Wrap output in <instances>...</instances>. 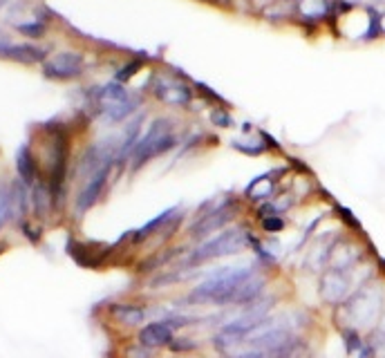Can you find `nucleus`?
Returning <instances> with one entry per match:
<instances>
[{
  "instance_id": "nucleus-1",
  "label": "nucleus",
  "mask_w": 385,
  "mask_h": 358,
  "mask_svg": "<svg viewBox=\"0 0 385 358\" xmlns=\"http://www.w3.org/2000/svg\"><path fill=\"white\" fill-rule=\"evenodd\" d=\"M251 278H256V271L251 267H229L215 271L213 275H208L204 282L193 287L186 294V302L191 304H220V307H231V302L244 282H249Z\"/></svg>"
},
{
  "instance_id": "nucleus-2",
  "label": "nucleus",
  "mask_w": 385,
  "mask_h": 358,
  "mask_svg": "<svg viewBox=\"0 0 385 358\" xmlns=\"http://www.w3.org/2000/svg\"><path fill=\"white\" fill-rule=\"evenodd\" d=\"M343 311L348 318V327L354 329H377L381 316L385 311V287L379 282L358 285L352 296L343 302Z\"/></svg>"
},
{
  "instance_id": "nucleus-3",
  "label": "nucleus",
  "mask_w": 385,
  "mask_h": 358,
  "mask_svg": "<svg viewBox=\"0 0 385 358\" xmlns=\"http://www.w3.org/2000/svg\"><path fill=\"white\" fill-rule=\"evenodd\" d=\"M244 249H247V227H229L215 235H211L208 240L200 242L195 249H191L177 267L179 269H197L206 262L237 256Z\"/></svg>"
},
{
  "instance_id": "nucleus-4",
  "label": "nucleus",
  "mask_w": 385,
  "mask_h": 358,
  "mask_svg": "<svg viewBox=\"0 0 385 358\" xmlns=\"http://www.w3.org/2000/svg\"><path fill=\"white\" fill-rule=\"evenodd\" d=\"M175 145H177V137H175V132H172V121L164 117L157 119V121L150 124L148 132L139 139L137 148L132 150V157H130L132 172L143 168L150 159L170 153Z\"/></svg>"
},
{
  "instance_id": "nucleus-5",
  "label": "nucleus",
  "mask_w": 385,
  "mask_h": 358,
  "mask_svg": "<svg viewBox=\"0 0 385 358\" xmlns=\"http://www.w3.org/2000/svg\"><path fill=\"white\" fill-rule=\"evenodd\" d=\"M242 213V204L235 197H229V200L220 202L218 206H211V210H202V215L197 217L191 227H189V235L191 240H208L211 235H215L224 229H229V224L240 217Z\"/></svg>"
},
{
  "instance_id": "nucleus-6",
  "label": "nucleus",
  "mask_w": 385,
  "mask_h": 358,
  "mask_svg": "<svg viewBox=\"0 0 385 358\" xmlns=\"http://www.w3.org/2000/svg\"><path fill=\"white\" fill-rule=\"evenodd\" d=\"M318 296L323 302L331 304V307H338L345 300L352 296V278L350 273L334 271V269H325L318 278Z\"/></svg>"
},
{
  "instance_id": "nucleus-7",
  "label": "nucleus",
  "mask_w": 385,
  "mask_h": 358,
  "mask_svg": "<svg viewBox=\"0 0 385 358\" xmlns=\"http://www.w3.org/2000/svg\"><path fill=\"white\" fill-rule=\"evenodd\" d=\"M112 166H103L101 170H97L95 175H92L90 179H85V184L81 186V191H78L76 195V202H74V213L81 217L85 215L90 208H95L101 200V195L105 191V186H108L110 181V172H112Z\"/></svg>"
},
{
  "instance_id": "nucleus-8",
  "label": "nucleus",
  "mask_w": 385,
  "mask_h": 358,
  "mask_svg": "<svg viewBox=\"0 0 385 358\" xmlns=\"http://www.w3.org/2000/svg\"><path fill=\"white\" fill-rule=\"evenodd\" d=\"M114 246H108V244H101V242H76V240H70L68 242V253L70 258L78 264V267L83 269H99L105 264L112 256Z\"/></svg>"
},
{
  "instance_id": "nucleus-9",
  "label": "nucleus",
  "mask_w": 385,
  "mask_h": 358,
  "mask_svg": "<svg viewBox=\"0 0 385 358\" xmlns=\"http://www.w3.org/2000/svg\"><path fill=\"white\" fill-rule=\"evenodd\" d=\"M153 95L166 103V105H177V108H184L193 101V90L182 83L179 78L172 76H155L153 81Z\"/></svg>"
},
{
  "instance_id": "nucleus-10",
  "label": "nucleus",
  "mask_w": 385,
  "mask_h": 358,
  "mask_svg": "<svg viewBox=\"0 0 385 358\" xmlns=\"http://www.w3.org/2000/svg\"><path fill=\"white\" fill-rule=\"evenodd\" d=\"M43 72L47 78H59V81L76 78L83 72V56L76 52H59L43 63Z\"/></svg>"
},
{
  "instance_id": "nucleus-11",
  "label": "nucleus",
  "mask_w": 385,
  "mask_h": 358,
  "mask_svg": "<svg viewBox=\"0 0 385 358\" xmlns=\"http://www.w3.org/2000/svg\"><path fill=\"white\" fill-rule=\"evenodd\" d=\"M175 338V331L164 321H150L146 323L141 329H137V342H141L143 347H148L153 352L157 350H168L170 340Z\"/></svg>"
},
{
  "instance_id": "nucleus-12",
  "label": "nucleus",
  "mask_w": 385,
  "mask_h": 358,
  "mask_svg": "<svg viewBox=\"0 0 385 358\" xmlns=\"http://www.w3.org/2000/svg\"><path fill=\"white\" fill-rule=\"evenodd\" d=\"M177 215H179V206H170V208H166L164 213H159V215H155L150 222H146L141 229H137V231H130V244L132 246H139V244H143V242H148L150 237H155L157 233H164L172 222L177 220Z\"/></svg>"
},
{
  "instance_id": "nucleus-13",
  "label": "nucleus",
  "mask_w": 385,
  "mask_h": 358,
  "mask_svg": "<svg viewBox=\"0 0 385 358\" xmlns=\"http://www.w3.org/2000/svg\"><path fill=\"white\" fill-rule=\"evenodd\" d=\"M110 318L124 329H141L148 318V309L137 302H114L108 309Z\"/></svg>"
},
{
  "instance_id": "nucleus-14",
  "label": "nucleus",
  "mask_w": 385,
  "mask_h": 358,
  "mask_svg": "<svg viewBox=\"0 0 385 358\" xmlns=\"http://www.w3.org/2000/svg\"><path fill=\"white\" fill-rule=\"evenodd\" d=\"M361 260H363L361 246H356L350 240H336L334 249H331V256H329V269L350 273Z\"/></svg>"
},
{
  "instance_id": "nucleus-15",
  "label": "nucleus",
  "mask_w": 385,
  "mask_h": 358,
  "mask_svg": "<svg viewBox=\"0 0 385 358\" xmlns=\"http://www.w3.org/2000/svg\"><path fill=\"white\" fill-rule=\"evenodd\" d=\"M16 170H18V179L23 184H28L30 189L41 179V166H38V159L28 143L20 145V150L16 155Z\"/></svg>"
},
{
  "instance_id": "nucleus-16",
  "label": "nucleus",
  "mask_w": 385,
  "mask_h": 358,
  "mask_svg": "<svg viewBox=\"0 0 385 358\" xmlns=\"http://www.w3.org/2000/svg\"><path fill=\"white\" fill-rule=\"evenodd\" d=\"M32 213H34L36 220H41V222H47V217L52 213H57L54 197H52L45 179H38L32 186Z\"/></svg>"
},
{
  "instance_id": "nucleus-17",
  "label": "nucleus",
  "mask_w": 385,
  "mask_h": 358,
  "mask_svg": "<svg viewBox=\"0 0 385 358\" xmlns=\"http://www.w3.org/2000/svg\"><path fill=\"white\" fill-rule=\"evenodd\" d=\"M0 56L30 65V63L45 61V49L36 47V45H9V47H5L3 52H0Z\"/></svg>"
},
{
  "instance_id": "nucleus-18",
  "label": "nucleus",
  "mask_w": 385,
  "mask_h": 358,
  "mask_svg": "<svg viewBox=\"0 0 385 358\" xmlns=\"http://www.w3.org/2000/svg\"><path fill=\"white\" fill-rule=\"evenodd\" d=\"M184 249H179V246H170V249H166V251H159V253H153L150 258H146L139 267H137V271H141V273H155L157 269H162L164 264H168L170 260H175L177 258V253H182Z\"/></svg>"
},
{
  "instance_id": "nucleus-19",
  "label": "nucleus",
  "mask_w": 385,
  "mask_h": 358,
  "mask_svg": "<svg viewBox=\"0 0 385 358\" xmlns=\"http://www.w3.org/2000/svg\"><path fill=\"white\" fill-rule=\"evenodd\" d=\"M137 105H139V101L130 97L128 101L114 103V105H105V108H101V112H103V117L108 119L110 124H122V121H126L130 114H135Z\"/></svg>"
},
{
  "instance_id": "nucleus-20",
  "label": "nucleus",
  "mask_w": 385,
  "mask_h": 358,
  "mask_svg": "<svg viewBox=\"0 0 385 358\" xmlns=\"http://www.w3.org/2000/svg\"><path fill=\"white\" fill-rule=\"evenodd\" d=\"M130 95L128 90L124 88V83H108L97 90V101L101 103V108H105V105H114V103H122V101H128Z\"/></svg>"
},
{
  "instance_id": "nucleus-21",
  "label": "nucleus",
  "mask_w": 385,
  "mask_h": 358,
  "mask_svg": "<svg viewBox=\"0 0 385 358\" xmlns=\"http://www.w3.org/2000/svg\"><path fill=\"white\" fill-rule=\"evenodd\" d=\"M247 249L254 251V253L258 256V260L264 264V267H276V264H278V258L271 253L267 246H264V242L251 229H247Z\"/></svg>"
},
{
  "instance_id": "nucleus-22",
  "label": "nucleus",
  "mask_w": 385,
  "mask_h": 358,
  "mask_svg": "<svg viewBox=\"0 0 385 358\" xmlns=\"http://www.w3.org/2000/svg\"><path fill=\"white\" fill-rule=\"evenodd\" d=\"M260 224V231L262 233H267V235H278V233H283L287 229V220L285 215H269V217H262L258 220Z\"/></svg>"
},
{
  "instance_id": "nucleus-23",
  "label": "nucleus",
  "mask_w": 385,
  "mask_h": 358,
  "mask_svg": "<svg viewBox=\"0 0 385 358\" xmlns=\"http://www.w3.org/2000/svg\"><path fill=\"white\" fill-rule=\"evenodd\" d=\"M200 350V342L195 338H186V336H175L168 345V352L170 354H191Z\"/></svg>"
},
{
  "instance_id": "nucleus-24",
  "label": "nucleus",
  "mask_w": 385,
  "mask_h": 358,
  "mask_svg": "<svg viewBox=\"0 0 385 358\" xmlns=\"http://www.w3.org/2000/svg\"><path fill=\"white\" fill-rule=\"evenodd\" d=\"M9 220H14V208H11L9 186H0V231L5 229V224Z\"/></svg>"
},
{
  "instance_id": "nucleus-25",
  "label": "nucleus",
  "mask_w": 385,
  "mask_h": 358,
  "mask_svg": "<svg viewBox=\"0 0 385 358\" xmlns=\"http://www.w3.org/2000/svg\"><path fill=\"white\" fill-rule=\"evenodd\" d=\"M18 229L23 231V235L28 237V242H32V244H38L43 240V229L41 227H36V224L32 222V220H23L20 224H18Z\"/></svg>"
},
{
  "instance_id": "nucleus-26",
  "label": "nucleus",
  "mask_w": 385,
  "mask_h": 358,
  "mask_svg": "<svg viewBox=\"0 0 385 358\" xmlns=\"http://www.w3.org/2000/svg\"><path fill=\"white\" fill-rule=\"evenodd\" d=\"M124 358H155V354H153V350L143 347L141 342H130L124 350Z\"/></svg>"
},
{
  "instance_id": "nucleus-27",
  "label": "nucleus",
  "mask_w": 385,
  "mask_h": 358,
  "mask_svg": "<svg viewBox=\"0 0 385 358\" xmlns=\"http://www.w3.org/2000/svg\"><path fill=\"white\" fill-rule=\"evenodd\" d=\"M231 145H233V148H235L237 153H244V155H249V157H258V155H262L264 150H267V145H264V143H242V141H233Z\"/></svg>"
},
{
  "instance_id": "nucleus-28",
  "label": "nucleus",
  "mask_w": 385,
  "mask_h": 358,
  "mask_svg": "<svg viewBox=\"0 0 385 358\" xmlns=\"http://www.w3.org/2000/svg\"><path fill=\"white\" fill-rule=\"evenodd\" d=\"M211 121L218 128H231L233 126V117L229 114V110H213L211 112Z\"/></svg>"
},
{
  "instance_id": "nucleus-29",
  "label": "nucleus",
  "mask_w": 385,
  "mask_h": 358,
  "mask_svg": "<svg viewBox=\"0 0 385 358\" xmlns=\"http://www.w3.org/2000/svg\"><path fill=\"white\" fill-rule=\"evenodd\" d=\"M369 345H372V352H374V358H385V334L374 331L369 338Z\"/></svg>"
},
{
  "instance_id": "nucleus-30",
  "label": "nucleus",
  "mask_w": 385,
  "mask_h": 358,
  "mask_svg": "<svg viewBox=\"0 0 385 358\" xmlns=\"http://www.w3.org/2000/svg\"><path fill=\"white\" fill-rule=\"evenodd\" d=\"M141 68V63L139 61H135V63H130V65H126V68H122L117 72V83H126L128 78H132L135 76V72Z\"/></svg>"
},
{
  "instance_id": "nucleus-31",
  "label": "nucleus",
  "mask_w": 385,
  "mask_h": 358,
  "mask_svg": "<svg viewBox=\"0 0 385 358\" xmlns=\"http://www.w3.org/2000/svg\"><path fill=\"white\" fill-rule=\"evenodd\" d=\"M18 32L28 34V36H32V38H41V36L45 34V25H41V23H32V25H20V28H18Z\"/></svg>"
},
{
  "instance_id": "nucleus-32",
  "label": "nucleus",
  "mask_w": 385,
  "mask_h": 358,
  "mask_svg": "<svg viewBox=\"0 0 385 358\" xmlns=\"http://www.w3.org/2000/svg\"><path fill=\"white\" fill-rule=\"evenodd\" d=\"M336 208H338V215L343 217V222L348 224V227H352V229H361V224H358V220L350 213L348 208H345V206H336Z\"/></svg>"
},
{
  "instance_id": "nucleus-33",
  "label": "nucleus",
  "mask_w": 385,
  "mask_h": 358,
  "mask_svg": "<svg viewBox=\"0 0 385 358\" xmlns=\"http://www.w3.org/2000/svg\"><path fill=\"white\" fill-rule=\"evenodd\" d=\"M233 358H269L267 352H262V350H249V352H242V354H237Z\"/></svg>"
},
{
  "instance_id": "nucleus-34",
  "label": "nucleus",
  "mask_w": 385,
  "mask_h": 358,
  "mask_svg": "<svg viewBox=\"0 0 385 358\" xmlns=\"http://www.w3.org/2000/svg\"><path fill=\"white\" fill-rule=\"evenodd\" d=\"M9 45H11V43H9V36L0 32V52H3L5 47H9Z\"/></svg>"
},
{
  "instance_id": "nucleus-35",
  "label": "nucleus",
  "mask_w": 385,
  "mask_h": 358,
  "mask_svg": "<svg viewBox=\"0 0 385 358\" xmlns=\"http://www.w3.org/2000/svg\"><path fill=\"white\" fill-rule=\"evenodd\" d=\"M374 331H379V334H385V311H383V316H381V321H379Z\"/></svg>"
},
{
  "instance_id": "nucleus-36",
  "label": "nucleus",
  "mask_w": 385,
  "mask_h": 358,
  "mask_svg": "<svg viewBox=\"0 0 385 358\" xmlns=\"http://www.w3.org/2000/svg\"><path fill=\"white\" fill-rule=\"evenodd\" d=\"M0 5H3V0H0Z\"/></svg>"
}]
</instances>
